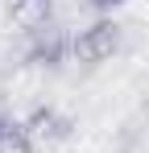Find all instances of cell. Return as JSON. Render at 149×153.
<instances>
[{
	"label": "cell",
	"instance_id": "6da1fadb",
	"mask_svg": "<svg viewBox=\"0 0 149 153\" xmlns=\"http://www.w3.org/2000/svg\"><path fill=\"white\" fill-rule=\"evenodd\" d=\"M116 42H120L116 25H112V21H99V25L83 29V33L74 37V54H79L83 62H104L108 54L116 50Z\"/></svg>",
	"mask_w": 149,
	"mask_h": 153
},
{
	"label": "cell",
	"instance_id": "7a4b0ae2",
	"mask_svg": "<svg viewBox=\"0 0 149 153\" xmlns=\"http://www.w3.org/2000/svg\"><path fill=\"white\" fill-rule=\"evenodd\" d=\"M29 149H33V137H29V128H17V124L0 141V153H29Z\"/></svg>",
	"mask_w": 149,
	"mask_h": 153
},
{
	"label": "cell",
	"instance_id": "3957f363",
	"mask_svg": "<svg viewBox=\"0 0 149 153\" xmlns=\"http://www.w3.org/2000/svg\"><path fill=\"white\" fill-rule=\"evenodd\" d=\"M8 128H13V124H8V120L0 116V141H4V132H8Z\"/></svg>",
	"mask_w": 149,
	"mask_h": 153
},
{
	"label": "cell",
	"instance_id": "277c9868",
	"mask_svg": "<svg viewBox=\"0 0 149 153\" xmlns=\"http://www.w3.org/2000/svg\"><path fill=\"white\" fill-rule=\"evenodd\" d=\"M99 4H116V0H99Z\"/></svg>",
	"mask_w": 149,
	"mask_h": 153
},
{
	"label": "cell",
	"instance_id": "5b68a950",
	"mask_svg": "<svg viewBox=\"0 0 149 153\" xmlns=\"http://www.w3.org/2000/svg\"><path fill=\"white\" fill-rule=\"evenodd\" d=\"M33 4H46V0H33Z\"/></svg>",
	"mask_w": 149,
	"mask_h": 153
}]
</instances>
